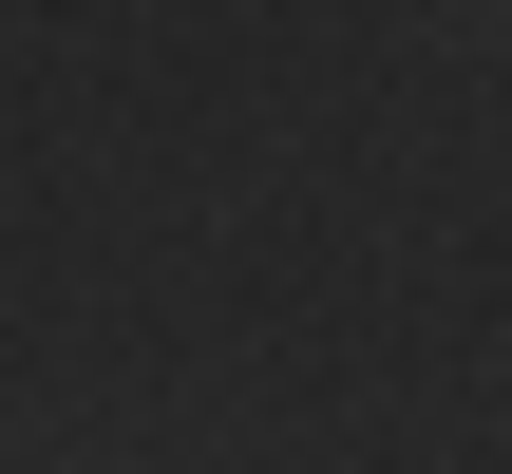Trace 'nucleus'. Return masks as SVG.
Segmentation results:
<instances>
[]
</instances>
